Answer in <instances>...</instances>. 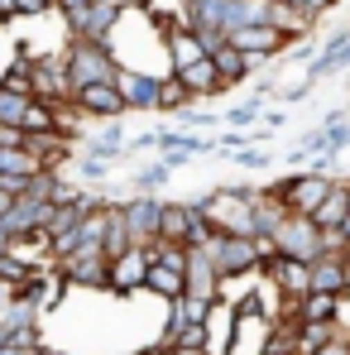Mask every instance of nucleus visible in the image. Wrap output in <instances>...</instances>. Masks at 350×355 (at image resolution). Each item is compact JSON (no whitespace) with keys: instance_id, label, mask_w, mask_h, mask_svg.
Instances as JSON below:
<instances>
[{"instance_id":"nucleus-1","label":"nucleus","mask_w":350,"mask_h":355,"mask_svg":"<svg viewBox=\"0 0 350 355\" xmlns=\"http://www.w3.org/2000/svg\"><path fill=\"white\" fill-rule=\"evenodd\" d=\"M250 197L254 192H240V187H216L207 192L202 202H192L202 211V221L221 236H254V221H250Z\"/></svg>"},{"instance_id":"nucleus-2","label":"nucleus","mask_w":350,"mask_h":355,"mask_svg":"<svg viewBox=\"0 0 350 355\" xmlns=\"http://www.w3.org/2000/svg\"><path fill=\"white\" fill-rule=\"evenodd\" d=\"M197 250L211 259L216 279H250V274H254V264H259L250 236H221V231H207V240H202Z\"/></svg>"},{"instance_id":"nucleus-3","label":"nucleus","mask_w":350,"mask_h":355,"mask_svg":"<svg viewBox=\"0 0 350 355\" xmlns=\"http://www.w3.org/2000/svg\"><path fill=\"white\" fill-rule=\"evenodd\" d=\"M53 269H58V279L67 288H106V254H101V245H77L67 259H53Z\"/></svg>"},{"instance_id":"nucleus-4","label":"nucleus","mask_w":350,"mask_h":355,"mask_svg":"<svg viewBox=\"0 0 350 355\" xmlns=\"http://www.w3.org/2000/svg\"><path fill=\"white\" fill-rule=\"evenodd\" d=\"M207 221H202V211L192 207V202H168L164 211H159V236L154 240H168V245H187V250H197L202 240H207Z\"/></svg>"},{"instance_id":"nucleus-5","label":"nucleus","mask_w":350,"mask_h":355,"mask_svg":"<svg viewBox=\"0 0 350 355\" xmlns=\"http://www.w3.org/2000/svg\"><path fill=\"white\" fill-rule=\"evenodd\" d=\"M62 67H67L72 92H77V87H87V82H116V62H111V53H106L96 39H82Z\"/></svg>"},{"instance_id":"nucleus-6","label":"nucleus","mask_w":350,"mask_h":355,"mask_svg":"<svg viewBox=\"0 0 350 355\" xmlns=\"http://www.w3.org/2000/svg\"><path fill=\"white\" fill-rule=\"evenodd\" d=\"M144 269H149V245H130V250H120L106 259V293H139L144 288Z\"/></svg>"},{"instance_id":"nucleus-7","label":"nucleus","mask_w":350,"mask_h":355,"mask_svg":"<svg viewBox=\"0 0 350 355\" xmlns=\"http://www.w3.org/2000/svg\"><path fill=\"white\" fill-rule=\"evenodd\" d=\"M182 293L207 297V302H216V297H221V279H216V269H211V259H207L202 250H187V269H182Z\"/></svg>"},{"instance_id":"nucleus-8","label":"nucleus","mask_w":350,"mask_h":355,"mask_svg":"<svg viewBox=\"0 0 350 355\" xmlns=\"http://www.w3.org/2000/svg\"><path fill=\"white\" fill-rule=\"evenodd\" d=\"M159 202H149V197H134V202H125L120 207V216H125V226H130V240L134 245H154L159 236Z\"/></svg>"},{"instance_id":"nucleus-9","label":"nucleus","mask_w":350,"mask_h":355,"mask_svg":"<svg viewBox=\"0 0 350 355\" xmlns=\"http://www.w3.org/2000/svg\"><path fill=\"white\" fill-rule=\"evenodd\" d=\"M72 96H77V106H82V111L106 116V120H116L120 111H125V96H120L116 82H87V87H77Z\"/></svg>"},{"instance_id":"nucleus-10","label":"nucleus","mask_w":350,"mask_h":355,"mask_svg":"<svg viewBox=\"0 0 350 355\" xmlns=\"http://www.w3.org/2000/svg\"><path fill=\"white\" fill-rule=\"evenodd\" d=\"M307 293H346V259L341 254H317L307 264Z\"/></svg>"},{"instance_id":"nucleus-11","label":"nucleus","mask_w":350,"mask_h":355,"mask_svg":"<svg viewBox=\"0 0 350 355\" xmlns=\"http://www.w3.org/2000/svg\"><path fill=\"white\" fill-rule=\"evenodd\" d=\"M202 327H207V355H226V346H231V336H235V312H231V302H226V297H216Z\"/></svg>"},{"instance_id":"nucleus-12","label":"nucleus","mask_w":350,"mask_h":355,"mask_svg":"<svg viewBox=\"0 0 350 355\" xmlns=\"http://www.w3.org/2000/svg\"><path fill=\"white\" fill-rule=\"evenodd\" d=\"M177 82L187 87V96H211V92H221V72H216V62H211V53H202L197 62H187V67H177L173 72Z\"/></svg>"},{"instance_id":"nucleus-13","label":"nucleus","mask_w":350,"mask_h":355,"mask_svg":"<svg viewBox=\"0 0 350 355\" xmlns=\"http://www.w3.org/2000/svg\"><path fill=\"white\" fill-rule=\"evenodd\" d=\"M250 221H254V236H274V231L288 221V207H283L274 192H254V197H250Z\"/></svg>"},{"instance_id":"nucleus-14","label":"nucleus","mask_w":350,"mask_h":355,"mask_svg":"<svg viewBox=\"0 0 350 355\" xmlns=\"http://www.w3.org/2000/svg\"><path fill=\"white\" fill-rule=\"evenodd\" d=\"M346 197H350L346 182H331V192L317 202V211H312L307 221H312V226H322V231H336V226L346 221Z\"/></svg>"},{"instance_id":"nucleus-15","label":"nucleus","mask_w":350,"mask_h":355,"mask_svg":"<svg viewBox=\"0 0 350 355\" xmlns=\"http://www.w3.org/2000/svg\"><path fill=\"white\" fill-rule=\"evenodd\" d=\"M336 336V327L331 322H297V341H292V351L297 355H312L322 341H331Z\"/></svg>"},{"instance_id":"nucleus-16","label":"nucleus","mask_w":350,"mask_h":355,"mask_svg":"<svg viewBox=\"0 0 350 355\" xmlns=\"http://www.w3.org/2000/svg\"><path fill=\"white\" fill-rule=\"evenodd\" d=\"M336 331H341V336H350V293L336 297Z\"/></svg>"},{"instance_id":"nucleus-17","label":"nucleus","mask_w":350,"mask_h":355,"mask_svg":"<svg viewBox=\"0 0 350 355\" xmlns=\"http://www.w3.org/2000/svg\"><path fill=\"white\" fill-rule=\"evenodd\" d=\"M312 355H350V341H346V336H341V331H336L331 341H322V346H317V351H312Z\"/></svg>"},{"instance_id":"nucleus-18","label":"nucleus","mask_w":350,"mask_h":355,"mask_svg":"<svg viewBox=\"0 0 350 355\" xmlns=\"http://www.w3.org/2000/svg\"><path fill=\"white\" fill-rule=\"evenodd\" d=\"M164 355H207L202 346H164Z\"/></svg>"},{"instance_id":"nucleus-19","label":"nucleus","mask_w":350,"mask_h":355,"mask_svg":"<svg viewBox=\"0 0 350 355\" xmlns=\"http://www.w3.org/2000/svg\"><path fill=\"white\" fill-rule=\"evenodd\" d=\"M231 120H235V125H250V120H254V106H240V111H231Z\"/></svg>"},{"instance_id":"nucleus-20","label":"nucleus","mask_w":350,"mask_h":355,"mask_svg":"<svg viewBox=\"0 0 350 355\" xmlns=\"http://www.w3.org/2000/svg\"><path fill=\"white\" fill-rule=\"evenodd\" d=\"M336 231H341V240H346V245H350V197H346V221H341Z\"/></svg>"},{"instance_id":"nucleus-21","label":"nucleus","mask_w":350,"mask_h":355,"mask_svg":"<svg viewBox=\"0 0 350 355\" xmlns=\"http://www.w3.org/2000/svg\"><path fill=\"white\" fill-rule=\"evenodd\" d=\"M346 293H350V264H346Z\"/></svg>"},{"instance_id":"nucleus-22","label":"nucleus","mask_w":350,"mask_h":355,"mask_svg":"<svg viewBox=\"0 0 350 355\" xmlns=\"http://www.w3.org/2000/svg\"><path fill=\"white\" fill-rule=\"evenodd\" d=\"M292 355H297V351H292Z\"/></svg>"}]
</instances>
